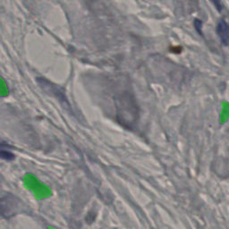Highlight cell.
Instances as JSON below:
<instances>
[{
    "label": "cell",
    "instance_id": "3957f363",
    "mask_svg": "<svg viewBox=\"0 0 229 229\" xmlns=\"http://www.w3.org/2000/svg\"><path fill=\"white\" fill-rule=\"evenodd\" d=\"M217 34L224 46L229 47V22L220 20L217 25Z\"/></svg>",
    "mask_w": 229,
    "mask_h": 229
},
{
    "label": "cell",
    "instance_id": "277c9868",
    "mask_svg": "<svg viewBox=\"0 0 229 229\" xmlns=\"http://www.w3.org/2000/svg\"><path fill=\"white\" fill-rule=\"evenodd\" d=\"M6 147L7 146H4V147H1L0 149V159H5V160H12L14 159V155L10 152L9 150H7L6 149Z\"/></svg>",
    "mask_w": 229,
    "mask_h": 229
},
{
    "label": "cell",
    "instance_id": "5b68a950",
    "mask_svg": "<svg viewBox=\"0 0 229 229\" xmlns=\"http://www.w3.org/2000/svg\"><path fill=\"white\" fill-rule=\"evenodd\" d=\"M210 1L214 5L215 8L218 12H222V10L224 9V4L222 0H210Z\"/></svg>",
    "mask_w": 229,
    "mask_h": 229
},
{
    "label": "cell",
    "instance_id": "6da1fadb",
    "mask_svg": "<svg viewBox=\"0 0 229 229\" xmlns=\"http://www.w3.org/2000/svg\"><path fill=\"white\" fill-rule=\"evenodd\" d=\"M37 81H38V83L39 84V86L42 88L43 90L46 91L48 94L57 99L60 103L68 106V101H67V99L65 95V93L63 90H62L58 85L54 84V83H52L51 81L46 80L45 78H38Z\"/></svg>",
    "mask_w": 229,
    "mask_h": 229
},
{
    "label": "cell",
    "instance_id": "7a4b0ae2",
    "mask_svg": "<svg viewBox=\"0 0 229 229\" xmlns=\"http://www.w3.org/2000/svg\"><path fill=\"white\" fill-rule=\"evenodd\" d=\"M21 202L15 196H6L0 200V214L4 217H11L19 212Z\"/></svg>",
    "mask_w": 229,
    "mask_h": 229
},
{
    "label": "cell",
    "instance_id": "8992f818",
    "mask_svg": "<svg viewBox=\"0 0 229 229\" xmlns=\"http://www.w3.org/2000/svg\"><path fill=\"white\" fill-rule=\"evenodd\" d=\"M194 27L196 28V30L198 32H199L201 35L202 34L201 33V28H202V22L201 21H200V20H195L194 21Z\"/></svg>",
    "mask_w": 229,
    "mask_h": 229
}]
</instances>
